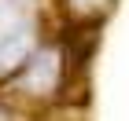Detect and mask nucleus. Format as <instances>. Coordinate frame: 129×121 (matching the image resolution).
<instances>
[{
	"label": "nucleus",
	"instance_id": "2",
	"mask_svg": "<svg viewBox=\"0 0 129 121\" xmlns=\"http://www.w3.org/2000/svg\"><path fill=\"white\" fill-rule=\"evenodd\" d=\"M55 84H59V51L48 48L33 55L30 70H26V88L33 95H48V92H55Z\"/></svg>",
	"mask_w": 129,
	"mask_h": 121
},
{
	"label": "nucleus",
	"instance_id": "3",
	"mask_svg": "<svg viewBox=\"0 0 129 121\" xmlns=\"http://www.w3.org/2000/svg\"><path fill=\"white\" fill-rule=\"evenodd\" d=\"M70 4H74L78 11H92V8H103L107 0H70Z\"/></svg>",
	"mask_w": 129,
	"mask_h": 121
},
{
	"label": "nucleus",
	"instance_id": "1",
	"mask_svg": "<svg viewBox=\"0 0 129 121\" xmlns=\"http://www.w3.org/2000/svg\"><path fill=\"white\" fill-rule=\"evenodd\" d=\"M30 51H33V30H26V26L4 30L0 33V73L19 70L22 62L30 59Z\"/></svg>",
	"mask_w": 129,
	"mask_h": 121
}]
</instances>
